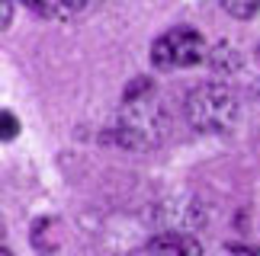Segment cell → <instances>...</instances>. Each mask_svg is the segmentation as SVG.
Here are the masks:
<instances>
[{"label": "cell", "instance_id": "5b68a950", "mask_svg": "<svg viewBox=\"0 0 260 256\" xmlns=\"http://www.w3.org/2000/svg\"><path fill=\"white\" fill-rule=\"evenodd\" d=\"M23 4L45 19H68L84 7V0H23Z\"/></svg>", "mask_w": 260, "mask_h": 256}, {"label": "cell", "instance_id": "52a82bcc", "mask_svg": "<svg viewBox=\"0 0 260 256\" xmlns=\"http://www.w3.org/2000/svg\"><path fill=\"white\" fill-rule=\"evenodd\" d=\"M19 132V122H16V115L10 112V109H4V141H10Z\"/></svg>", "mask_w": 260, "mask_h": 256}, {"label": "cell", "instance_id": "6da1fadb", "mask_svg": "<svg viewBox=\"0 0 260 256\" xmlns=\"http://www.w3.org/2000/svg\"><path fill=\"white\" fill-rule=\"evenodd\" d=\"M167 135V112L154 96V83L138 77L125 87L116 122V144L125 151H151Z\"/></svg>", "mask_w": 260, "mask_h": 256}, {"label": "cell", "instance_id": "8fae6325", "mask_svg": "<svg viewBox=\"0 0 260 256\" xmlns=\"http://www.w3.org/2000/svg\"><path fill=\"white\" fill-rule=\"evenodd\" d=\"M257 58H260V48H257Z\"/></svg>", "mask_w": 260, "mask_h": 256}, {"label": "cell", "instance_id": "277c9868", "mask_svg": "<svg viewBox=\"0 0 260 256\" xmlns=\"http://www.w3.org/2000/svg\"><path fill=\"white\" fill-rule=\"evenodd\" d=\"M138 256H203V243L186 231H164L148 240Z\"/></svg>", "mask_w": 260, "mask_h": 256}, {"label": "cell", "instance_id": "7a4b0ae2", "mask_svg": "<svg viewBox=\"0 0 260 256\" xmlns=\"http://www.w3.org/2000/svg\"><path fill=\"white\" fill-rule=\"evenodd\" d=\"M183 112L189 128H196L203 135H222V132H232L238 122V96L228 83L209 80L186 93Z\"/></svg>", "mask_w": 260, "mask_h": 256}, {"label": "cell", "instance_id": "ba28073f", "mask_svg": "<svg viewBox=\"0 0 260 256\" xmlns=\"http://www.w3.org/2000/svg\"><path fill=\"white\" fill-rule=\"evenodd\" d=\"M10 23H13V0H4V19H0V26H10Z\"/></svg>", "mask_w": 260, "mask_h": 256}, {"label": "cell", "instance_id": "9c48e42d", "mask_svg": "<svg viewBox=\"0 0 260 256\" xmlns=\"http://www.w3.org/2000/svg\"><path fill=\"white\" fill-rule=\"evenodd\" d=\"M232 253H235V256H257L254 247H232Z\"/></svg>", "mask_w": 260, "mask_h": 256}, {"label": "cell", "instance_id": "3957f363", "mask_svg": "<svg viewBox=\"0 0 260 256\" xmlns=\"http://www.w3.org/2000/svg\"><path fill=\"white\" fill-rule=\"evenodd\" d=\"M203 58H206V42H203V35L189 26L167 29L151 45V61H154L157 71H183V67L199 64Z\"/></svg>", "mask_w": 260, "mask_h": 256}, {"label": "cell", "instance_id": "30bf717a", "mask_svg": "<svg viewBox=\"0 0 260 256\" xmlns=\"http://www.w3.org/2000/svg\"><path fill=\"white\" fill-rule=\"evenodd\" d=\"M0 256H13V250H10L7 243H4V250H0Z\"/></svg>", "mask_w": 260, "mask_h": 256}, {"label": "cell", "instance_id": "8992f818", "mask_svg": "<svg viewBox=\"0 0 260 256\" xmlns=\"http://www.w3.org/2000/svg\"><path fill=\"white\" fill-rule=\"evenodd\" d=\"M222 7H225V13H232L235 19H251V16H257L260 0H222Z\"/></svg>", "mask_w": 260, "mask_h": 256}]
</instances>
